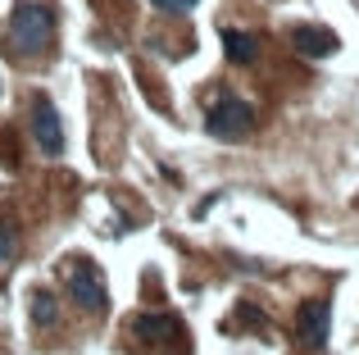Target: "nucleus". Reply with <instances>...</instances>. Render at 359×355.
<instances>
[{
    "label": "nucleus",
    "instance_id": "8",
    "mask_svg": "<svg viewBox=\"0 0 359 355\" xmlns=\"http://www.w3.org/2000/svg\"><path fill=\"white\" fill-rule=\"evenodd\" d=\"M223 55L232 64H255L259 60V36L241 32V27H223Z\"/></svg>",
    "mask_w": 359,
    "mask_h": 355
},
{
    "label": "nucleus",
    "instance_id": "10",
    "mask_svg": "<svg viewBox=\"0 0 359 355\" xmlns=\"http://www.w3.org/2000/svg\"><path fill=\"white\" fill-rule=\"evenodd\" d=\"M14 250H18V232H14V223L0 219V264H9V260H14Z\"/></svg>",
    "mask_w": 359,
    "mask_h": 355
},
{
    "label": "nucleus",
    "instance_id": "4",
    "mask_svg": "<svg viewBox=\"0 0 359 355\" xmlns=\"http://www.w3.org/2000/svg\"><path fill=\"white\" fill-rule=\"evenodd\" d=\"M327 333H332V301H305L296 310V337L305 342L309 351H323L327 347Z\"/></svg>",
    "mask_w": 359,
    "mask_h": 355
},
{
    "label": "nucleus",
    "instance_id": "5",
    "mask_svg": "<svg viewBox=\"0 0 359 355\" xmlns=\"http://www.w3.org/2000/svg\"><path fill=\"white\" fill-rule=\"evenodd\" d=\"M32 142L41 146L46 155H64V123H60V109H55L46 96H32Z\"/></svg>",
    "mask_w": 359,
    "mask_h": 355
},
{
    "label": "nucleus",
    "instance_id": "1",
    "mask_svg": "<svg viewBox=\"0 0 359 355\" xmlns=\"http://www.w3.org/2000/svg\"><path fill=\"white\" fill-rule=\"evenodd\" d=\"M55 41V14L50 5H41V0H18L14 14H9V51L18 55V60H36V55H46Z\"/></svg>",
    "mask_w": 359,
    "mask_h": 355
},
{
    "label": "nucleus",
    "instance_id": "11",
    "mask_svg": "<svg viewBox=\"0 0 359 355\" xmlns=\"http://www.w3.org/2000/svg\"><path fill=\"white\" fill-rule=\"evenodd\" d=\"M155 9H164V14H187V9L196 5V0H150Z\"/></svg>",
    "mask_w": 359,
    "mask_h": 355
},
{
    "label": "nucleus",
    "instance_id": "7",
    "mask_svg": "<svg viewBox=\"0 0 359 355\" xmlns=\"http://www.w3.org/2000/svg\"><path fill=\"white\" fill-rule=\"evenodd\" d=\"M291 46H296L300 55H309V60H327V55H337V32H327V27H291Z\"/></svg>",
    "mask_w": 359,
    "mask_h": 355
},
{
    "label": "nucleus",
    "instance_id": "3",
    "mask_svg": "<svg viewBox=\"0 0 359 355\" xmlns=\"http://www.w3.org/2000/svg\"><path fill=\"white\" fill-rule=\"evenodd\" d=\"M69 296H73V305L87 310V314H105V305H109L105 274H100L87 255H78V264H69Z\"/></svg>",
    "mask_w": 359,
    "mask_h": 355
},
{
    "label": "nucleus",
    "instance_id": "6",
    "mask_svg": "<svg viewBox=\"0 0 359 355\" xmlns=\"http://www.w3.org/2000/svg\"><path fill=\"white\" fill-rule=\"evenodd\" d=\"M132 333L146 347H182V323L173 314H137L132 319Z\"/></svg>",
    "mask_w": 359,
    "mask_h": 355
},
{
    "label": "nucleus",
    "instance_id": "9",
    "mask_svg": "<svg viewBox=\"0 0 359 355\" xmlns=\"http://www.w3.org/2000/svg\"><path fill=\"white\" fill-rule=\"evenodd\" d=\"M32 323L36 328H60V305H55V296L46 287L32 292Z\"/></svg>",
    "mask_w": 359,
    "mask_h": 355
},
{
    "label": "nucleus",
    "instance_id": "2",
    "mask_svg": "<svg viewBox=\"0 0 359 355\" xmlns=\"http://www.w3.org/2000/svg\"><path fill=\"white\" fill-rule=\"evenodd\" d=\"M205 133L214 142H245L255 133V109L250 100L241 96H219L210 109H205Z\"/></svg>",
    "mask_w": 359,
    "mask_h": 355
}]
</instances>
